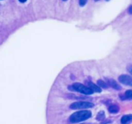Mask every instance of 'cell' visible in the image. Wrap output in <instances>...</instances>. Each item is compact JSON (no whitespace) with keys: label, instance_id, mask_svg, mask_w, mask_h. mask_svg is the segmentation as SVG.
<instances>
[{"label":"cell","instance_id":"obj_1","mask_svg":"<svg viewBox=\"0 0 132 124\" xmlns=\"http://www.w3.org/2000/svg\"><path fill=\"white\" fill-rule=\"evenodd\" d=\"M92 117V112L89 110H81L73 113L69 118V120L72 123H77L89 119Z\"/></svg>","mask_w":132,"mask_h":124},{"label":"cell","instance_id":"obj_2","mask_svg":"<svg viewBox=\"0 0 132 124\" xmlns=\"http://www.w3.org/2000/svg\"><path fill=\"white\" fill-rule=\"evenodd\" d=\"M69 89L71 91H76L79 93H81L85 95H91L94 93V92L87 86L80 83H75L72 86H69Z\"/></svg>","mask_w":132,"mask_h":124},{"label":"cell","instance_id":"obj_3","mask_svg":"<svg viewBox=\"0 0 132 124\" xmlns=\"http://www.w3.org/2000/svg\"><path fill=\"white\" fill-rule=\"evenodd\" d=\"M94 105L89 102H76L70 105V108L73 110H81V109H89L93 108Z\"/></svg>","mask_w":132,"mask_h":124},{"label":"cell","instance_id":"obj_4","mask_svg":"<svg viewBox=\"0 0 132 124\" xmlns=\"http://www.w3.org/2000/svg\"><path fill=\"white\" fill-rule=\"evenodd\" d=\"M119 81L124 85L132 86V77L128 75H121L118 78Z\"/></svg>","mask_w":132,"mask_h":124},{"label":"cell","instance_id":"obj_5","mask_svg":"<svg viewBox=\"0 0 132 124\" xmlns=\"http://www.w3.org/2000/svg\"><path fill=\"white\" fill-rule=\"evenodd\" d=\"M106 83L108 84V86H110V87H112L113 89H116V90H120L121 89V86L113 79L106 78Z\"/></svg>","mask_w":132,"mask_h":124},{"label":"cell","instance_id":"obj_6","mask_svg":"<svg viewBox=\"0 0 132 124\" xmlns=\"http://www.w3.org/2000/svg\"><path fill=\"white\" fill-rule=\"evenodd\" d=\"M86 84H87V86H88L91 90H92L94 92H98V93H100V92H102L101 88H100L98 85L94 84L92 82L87 81L86 82Z\"/></svg>","mask_w":132,"mask_h":124},{"label":"cell","instance_id":"obj_7","mask_svg":"<svg viewBox=\"0 0 132 124\" xmlns=\"http://www.w3.org/2000/svg\"><path fill=\"white\" fill-rule=\"evenodd\" d=\"M132 122V115H125L121 118L120 119V123L121 124H129Z\"/></svg>","mask_w":132,"mask_h":124},{"label":"cell","instance_id":"obj_8","mask_svg":"<svg viewBox=\"0 0 132 124\" xmlns=\"http://www.w3.org/2000/svg\"><path fill=\"white\" fill-rule=\"evenodd\" d=\"M119 110H120L119 107L116 105H110L108 108L109 112H110V113H112V114H116V113H118V112H119Z\"/></svg>","mask_w":132,"mask_h":124},{"label":"cell","instance_id":"obj_9","mask_svg":"<svg viewBox=\"0 0 132 124\" xmlns=\"http://www.w3.org/2000/svg\"><path fill=\"white\" fill-rule=\"evenodd\" d=\"M105 112L104 111H100L97 114V117H96V119L98 121H102V120H105Z\"/></svg>","mask_w":132,"mask_h":124},{"label":"cell","instance_id":"obj_10","mask_svg":"<svg viewBox=\"0 0 132 124\" xmlns=\"http://www.w3.org/2000/svg\"><path fill=\"white\" fill-rule=\"evenodd\" d=\"M97 85L99 86L101 89L102 88H103V89H107L109 86L108 84L106 82L103 81H102V80H98V81H97Z\"/></svg>","mask_w":132,"mask_h":124},{"label":"cell","instance_id":"obj_11","mask_svg":"<svg viewBox=\"0 0 132 124\" xmlns=\"http://www.w3.org/2000/svg\"><path fill=\"white\" fill-rule=\"evenodd\" d=\"M124 100H132V90H127L124 94Z\"/></svg>","mask_w":132,"mask_h":124},{"label":"cell","instance_id":"obj_12","mask_svg":"<svg viewBox=\"0 0 132 124\" xmlns=\"http://www.w3.org/2000/svg\"><path fill=\"white\" fill-rule=\"evenodd\" d=\"M86 2H87V0H79V4H80L81 7L85 6Z\"/></svg>","mask_w":132,"mask_h":124},{"label":"cell","instance_id":"obj_13","mask_svg":"<svg viewBox=\"0 0 132 124\" xmlns=\"http://www.w3.org/2000/svg\"><path fill=\"white\" fill-rule=\"evenodd\" d=\"M128 70L129 71V73L132 75V65L128 67Z\"/></svg>","mask_w":132,"mask_h":124},{"label":"cell","instance_id":"obj_14","mask_svg":"<svg viewBox=\"0 0 132 124\" xmlns=\"http://www.w3.org/2000/svg\"><path fill=\"white\" fill-rule=\"evenodd\" d=\"M128 12L130 14H132V5L131 6H130V7L128 9Z\"/></svg>","mask_w":132,"mask_h":124},{"label":"cell","instance_id":"obj_15","mask_svg":"<svg viewBox=\"0 0 132 124\" xmlns=\"http://www.w3.org/2000/svg\"><path fill=\"white\" fill-rule=\"evenodd\" d=\"M19 1L20 2H22V3H25L27 0H19Z\"/></svg>","mask_w":132,"mask_h":124},{"label":"cell","instance_id":"obj_16","mask_svg":"<svg viewBox=\"0 0 132 124\" xmlns=\"http://www.w3.org/2000/svg\"><path fill=\"white\" fill-rule=\"evenodd\" d=\"M81 124H91V123H81Z\"/></svg>","mask_w":132,"mask_h":124},{"label":"cell","instance_id":"obj_17","mask_svg":"<svg viewBox=\"0 0 132 124\" xmlns=\"http://www.w3.org/2000/svg\"><path fill=\"white\" fill-rule=\"evenodd\" d=\"M62 1H63V2H66L67 0H62Z\"/></svg>","mask_w":132,"mask_h":124},{"label":"cell","instance_id":"obj_18","mask_svg":"<svg viewBox=\"0 0 132 124\" xmlns=\"http://www.w3.org/2000/svg\"><path fill=\"white\" fill-rule=\"evenodd\" d=\"M94 1H95V2H98L99 0H94Z\"/></svg>","mask_w":132,"mask_h":124},{"label":"cell","instance_id":"obj_19","mask_svg":"<svg viewBox=\"0 0 132 124\" xmlns=\"http://www.w3.org/2000/svg\"><path fill=\"white\" fill-rule=\"evenodd\" d=\"M106 1H110V0H106Z\"/></svg>","mask_w":132,"mask_h":124},{"label":"cell","instance_id":"obj_20","mask_svg":"<svg viewBox=\"0 0 132 124\" xmlns=\"http://www.w3.org/2000/svg\"></svg>","mask_w":132,"mask_h":124}]
</instances>
